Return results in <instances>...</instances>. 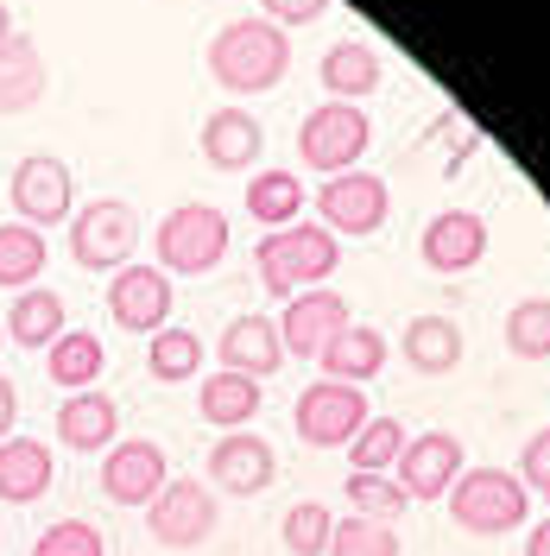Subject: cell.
<instances>
[{
    "instance_id": "obj_15",
    "label": "cell",
    "mask_w": 550,
    "mask_h": 556,
    "mask_svg": "<svg viewBox=\"0 0 550 556\" xmlns=\"http://www.w3.org/2000/svg\"><path fill=\"white\" fill-rule=\"evenodd\" d=\"M417 260H424L430 273H468V266H482L487 260V222L475 208H443V215H430L424 235H417Z\"/></svg>"
},
{
    "instance_id": "obj_3",
    "label": "cell",
    "mask_w": 550,
    "mask_h": 556,
    "mask_svg": "<svg viewBox=\"0 0 550 556\" xmlns=\"http://www.w3.org/2000/svg\"><path fill=\"white\" fill-rule=\"evenodd\" d=\"M443 500H449V519L462 531H475V538H507L532 513V493H525L513 468H462Z\"/></svg>"
},
{
    "instance_id": "obj_23",
    "label": "cell",
    "mask_w": 550,
    "mask_h": 556,
    "mask_svg": "<svg viewBox=\"0 0 550 556\" xmlns=\"http://www.w3.org/2000/svg\"><path fill=\"white\" fill-rule=\"evenodd\" d=\"M323 89H329V102H361V96H374L379 89V51L367 38H342V45H329L323 51Z\"/></svg>"
},
{
    "instance_id": "obj_22",
    "label": "cell",
    "mask_w": 550,
    "mask_h": 556,
    "mask_svg": "<svg viewBox=\"0 0 550 556\" xmlns=\"http://www.w3.org/2000/svg\"><path fill=\"white\" fill-rule=\"evenodd\" d=\"M45 89H51V70L38 58L33 38H7L0 45V114H26V108L45 102Z\"/></svg>"
},
{
    "instance_id": "obj_9",
    "label": "cell",
    "mask_w": 550,
    "mask_h": 556,
    "mask_svg": "<svg viewBox=\"0 0 550 556\" xmlns=\"http://www.w3.org/2000/svg\"><path fill=\"white\" fill-rule=\"evenodd\" d=\"M146 525H152V538L165 551H197V544H209V531H215V493L203 481H190V475H172V481L152 493Z\"/></svg>"
},
{
    "instance_id": "obj_35",
    "label": "cell",
    "mask_w": 550,
    "mask_h": 556,
    "mask_svg": "<svg viewBox=\"0 0 550 556\" xmlns=\"http://www.w3.org/2000/svg\"><path fill=\"white\" fill-rule=\"evenodd\" d=\"M348 506L361 513V519H379V525H399V513L412 506L392 475H348Z\"/></svg>"
},
{
    "instance_id": "obj_14",
    "label": "cell",
    "mask_w": 550,
    "mask_h": 556,
    "mask_svg": "<svg viewBox=\"0 0 550 556\" xmlns=\"http://www.w3.org/2000/svg\"><path fill=\"white\" fill-rule=\"evenodd\" d=\"M165 481H172V468H165V450L152 437H127L102 455V493L114 506H152V493Z\"/></svg>"
},
{
    "instance_id": "obj_5",
    "label": "cell",
    "mask_w": 550,
    "mask_h": 556,
    "mask_svg": "<svg viewBox=\"0 0 550 556\" xmlns=\"http://www.w3.org/2000/svg\"><path fill=\"white\" fill-rule=\"evenodd\" d=\"M367 114L354 102H316L298 121V159H304V172H323V177H342L361 165V152H367Z\"/></svg>"
},
{
    "instance_id": "obj_36",
    "label": "cell",
    "mask_w": 550,
    "mask_h": 556,
    "mask_svg": "<svg viewBox=\"0 0 550 556\" xmlns=\"http://www.w3.org/2000/svg\"><path fill=\"white\" fill-rule=\"evenodd\" d=\"M33 556H108V538L89 519H58L38 531Z\"/></svg>"
},
{
    "instance_id": "obj_38",
    "label": "cell",
    "mask_w": 550,
    "mask_h": 556,
    "mask_svg": "<svg viewBox=\"0 0 550 556\" xmlns=\"http://www.w3.org/2000/svg\"><path fill=\"white\" fill-rule=\"evenodd\" d=\"M260 7H266V20H273L278 33L310 26V20H323V13H329V0H260Z\"/></svg>"
},
{
    "instance_id": "obj_18",
    "label": "cell",
    "mask_w": 550,
    "mask_h": 556,
    "mask_svg": "<svg viewBox=\"0 0 550 556\" xmlns=\"http://www.w3.org/2000/svg\"><path fill=\"white\" fill-rule=\"evenodd\" d=\"M260 152H266V127H260V114H247L241 102L215 108L203 121V159L215 172H253Z\"/></svg>"
},
{
    "instance_id": "obj_33",
    "label": "cell",
    "mask_w": 550,
    "mask_h": 556,
    "mask_svg": "<svg viewBox=\"0 0 550 556\" xmlns=\"http://www.w3.org/2000/svg\"><path fill=\"white\" fill-rule=\"evenodd\" d=\"M399 531L379 519H361V513H348L336 531H329V556H399Z\"/></svg>"
},
{
    "instance_id": "obj_21",
    "label": "cell",
    "mask_w": 550,
    "mask_h": 556,
    "mask_svg": "<svg viewBox=\"0 0 550 556\" xmlns=\"http://www.w3.org/2000/svg\"><path fill=\"white\" fill-rule=\"evenodd\" d=\"M316 367H323V380H342V386H367L386 367V336H379L374 323H348L329 336V348L316 354Z\"/></svg>"
},
{
    "instance_id": "obj_37",
    "label": "cell",
    "mask_w": 550,
    "mask_h": 556,
    "mask_svg": "<svg viewBox=\"0 0 550 556\" xmlns=\"http://www.w3.org/2000/svg\"><path fill=\"white\" fill-rule=\"evenodd\" d=\"M513 475L525 481V493L550 481V424H545V430H532V437H525V450H518V468H513Z\"/></svg>"
},
{
    "instance_id": "obj_1",
    "label": "cell",
    "mask_w": 550,
    "mask_h": 556,
    "mask_svg": "<svg viewBox=\"0 0 550 556\" xmlns=\"http://www.w3.org/2000/svg\"><path fill=\"white\" fill-rule=\"evenodd\" d=\"M291 70V33H278L273 20H228L209 38V76L228 96H266Z\"/></svg>"
},
{
    "instance_id": "obj_31",
    "label": "cell",
    "mask_w": 550,
    "mask_h": 556,
    "mask_svg": "<svg viewBox=\"0 0 550 556\" xmlns=\"http://www.w3.org/2000/svg\"><path fill=\"white\" fill-rule=\"evenodd\" d=\"M405 443H412V430L399 417H367L354 430V443H348V462H354V475H386L405 455Z\"/></svg>"
},
{
    "instance_id": "obj_10",
    "label": "cell",
    "mask_w": 550,
    "mask_h": 556,
    "mask_svg": "<svg viewBox=\"0 0 550 556\" xmlns=\"http://www.w3.org/2000/svg\"><path fill=\"white\" fill-rule=\"evenodd\" d=\"M7 197H13V215L45 235L51 222H70V208H76V184H70L64 159H51V152H26V159L13 165Z\"/></svg>"
},
{
    "instance_id": "obj_6",
    "label": "cell",
    "mask_w": 550,
    "mask_h": 556,
    "mask_svg": "<svg viewBox=\"0 0 550 556\" xmlns=\"http://www.w3.org/2000/svg\"><path fill=\"white\" fill-rule=\"evenodd\" d=\"M139 215L121 197H96V203L70 208V260L83 273H121L134 260Z\"/></svg>"
},
{
    "instance_id": "obj_7",
    "label": "cell",
    "mask_w": 550,
    "mask_h": 556,
    "mask_svg": "<svg viewBox=\"0 0 550 556\" xmlns=\"http://www.w3.org/2000/svg\"><path fill=\"white\" fill-rule=\"evenodd\" d=\"M316 215L336 241H367L379 235V222L392 215V184L379 172H342V177H323L316 190Z\"/></svg>"
},
{
    "instance_id": "obj_41",
    "label": "cell",
    "mask_w": 550,
    "mask_h": 556,
    "mask_svg": "<svg viewBox=\"0 0 550 556\" xmlns=\"http://www.w3.org/2000/svg\"><path fill=\"white\" fill-rule=\"evenodd\" d=\"M7 38H13V7L0 0V45H7Z\"/></svg>"
},
{
    "instance_id": "obj_11",
    "label": "cell",
    "mask_w": 550,
    "mask_h": 556,
    "mask_svg": "<svg viewBox=\"0 0 550 556\" xmlns=\"http://www.w3.org/2000/svg\"><path fill=\"white\" fill-rule=\"evenodd\" d=\"M354 316H348V298L342 291H329V285H316V291H298V298H285V316H278V348L291 354V361H316L336 329H348Z\"/></svg>"
},
{
    "instance_id": "obj_39",
    "label": "cell",
    "mask_w": 550,
    "mask_h": 556,
    "mask_svg": "<svg viewBox=\"0 0 550 556\" xmlns=\"http://www.w3.org/2000/svg\"><path fill=\"white\" fill-rule=\"evenodd\" d=\"M13 417H20V392H13V380H0V443L13 437Z\"/></svg>"
},
{
    "instance_id": "obj_27",
    "label": "cell",
    "mask_w": 550,
    "mask_h": 556,
    "mask_svg": "<svg viewBox=\"0 0 550 556\" xmlns=\"http://www.w3.org/2000/svg\"><path fill=\"white\" fill-rule=\"evenodd\" d=\"M304 203H310V190L298 172H253L247 177V215L266 222V235L273 228H291L304 215Z\"/></svg>"
},
{
    "instance_id": "obj_2",
    "label": "cell",
    "mask_w": 550,
    "mask_h": 556,
    "mask_svg": "<svg viewBox=\"0 0 550 556\" xmlns=\"http://www.w3.org/2000/svg\"><path fill=\"white\" fill-rule=\"evenodd\" d=\"M336 260H342V241H336L323 222H291V228H273L266 241L253 247L260 285H266L273 298H298V291L329 285Z\"/></svg>"
},
{
    "instance_id": "obj_28",
    "label": "cell",
    "mask_w": 550,
    "mask_h": 556,
    "mask_svg": "<svg viewBox=\"0 0 550 556\" xmlns=\"http://www.w3.org/2000/svg\"><path fill=\"white\" fill-rule=\"evenodd\" d=\"M102 367H108V348H102V336H89V329H64L58 342L45 348V374L64 386V392H89Z\"/></svg>"
},
{
    "instance_id": "obj_16",
    "label": "cell",
    "mask_w": 550,
    "mask_h": 556,
    "mask_svg": "<svg viewBox=\"0 0 550 556\" xmlns=\"http://www.w3.org/2000/svg\"><path fill=\"white\" fill-rule=\"evenodd\" d=\"M209 475H215V486H228V493L253 500V493L273 486L278 450L260 437V430H228V437H215V450H209Z\"/></svg>"
},
{
    "instance_id": "obj_42",
    "label": "cell",
    "mask_w": 550,
    "mask_h": 556,
    "mask_svg": "<svg viewBox=\"0 0 550 556\" xmlns=\"http://www.w3.org/2000/svg\"><path fill=\"white\" fill-rule=\"evenodd\" d=\"M538 493H545V506H550V481H545V486H538Z\"/></svg>"
},
{
    "instance_id": "obj_32",
    "label": "cell",
    "mask_w": 550,
    "mask_h": 556,
    "mask_svg": "<svg viewBox=\"0 0 550 556\" xmlns=\"http://www.w3.org/2000/svg\"><path fill=\"white\" fill-rule=\"evenodd\" d=\"M507 348L518 361H550V298H518L507 311Z\"/></svg>"
},
{
    "instance_id": "obj_20",
    "label": "cell",
    "mask_w": 550,
    "mask_h": 556,
    "mask_svg": "<svg viewBox=\"0 0 550 556\" xmlns=\"http://www.w3.org/2000/svg\"><path fill=\"white\" fill-rule=\"evenodd\" d=\"M51 481H58V462H51V450H45L38 437H7V443H0V500H7V506L45 500Z\"/></svg>"
},
{
    "instance_id": "obj_29",
    "label": "cell",
    "mask_w": 550,
    "mask_h": 556,
    "mask_svg": "<svg viewBox=\"0 0 550 556\" xmlns=\"http://www.w3.org/2000/svg\"><path fill=\"white\" fill-rule=\"evenodd\" d=\"M45 260H51V241L26 228V222H0V285L7 291H33L38 273H45Z\"/></svg>"
},
{
    "instance_id": "obj_19",
    "label": "cell",
    "mask_w": 550,
    "mask_h": 556,
    "mask_svg": "<svg viewBox=\"0 0 550 556\" xmlns=\"http://www.w3.org/2000/svg\"><path fill=\"white\" fill-rule=\"evenodd\" d=\"M215 348H222V374H241V380H266V374H278V361H285L273 316H235Z\"/></svg>"
},
{
    "instance_id": "obj_4",
    "label": "cell",
    "mask_w": 550,
    "mask_h": 556,
    "mask_svg": "<svg viewBox=\"0 0 550 556\" xmlns=\"http://www.w3.org/2000/svg\"><path fill=\"white\" fill-rule=\"evenodd\" d=\"M152 247H159V273L172 278H203L222 266V253H228V215L215 203H177L165 222H159V235H152Z\"/></svg>"
},
{
    "instance_id": "obj_43",
    "label": "cell",
    "mask_w": 550,
    "mask_h": 556,
    "mask_svg": "<svg viewBox=\"0 0 550 556\" xmlns=\"http://www.w3.org/2000/svg\"><path fill=\"white\" fill-rule=\"evenodd\" d=\"M0 342H7V329H0Z\"/></svg>"
},
{
    "instance_id": "obj_13",
    "label": "cell",
    "mask_w": 550,
    "mask_h": 556,
    "mask_svg": "<svg viewBox=\"0 0 550 556\" xmlns=\"http://www.w3.org/2000/svg\"><path fill=\"white\" fill-rule=\"evenodd\" d=\"M462 468H468L462 437H455V430H424V437H412L405 455L392 462V481H399L405 500H443Z\"/></svg>"
},
{
    "instance_id": "obj_26",
    "label": "cell",
    "mask_w": 550,
    "mask_h": 556,
    "mask_svg": "<svg viewBox=\"0 0 550 556\" xmlns=\"http://www.w3.org/2000/svg\"><path fill=\"white\" fill-rule=\"evenodd\" d=\"M197 412H203V424H215V430L228 437V430H241V424L260 417V380H241V374H203V386H197Z\"/></svg>"
},
{
    "instance_id": "obj_8",
    "label": "cell",
    "mask_w": 550,
    "mask_h": 556,
    "mask_svg": "<svg viewBox=\"0 0 550 556\" xmlns=\"http://www.w3.org/2000/svg\"><path fill=\"white\" fill-rule=\"evenodd\" d=\"M367 417H374V405H367V392H361V386L310 380L304 392H298L291 424H298V437H304L310 450H342V443H354V430H361Z\"/></svg>"
},
{
    "instance_id": "obj_34",
    "label": "cell",
    "mask_w": 550,
    "mask_h": 556,
    "mask_svg": "<svg viewBox=\"0 0 550 556\" xmlns=\"http://www.w3.org/2000/svg\"><path fill=\"white\" fill-rule=\"evenodd\" d=\"M329 531H336V513L323 500H298L285 513V551L291 556H329Z\"/></svg>"
},
{
    "instance_id": "obj_24",
    "label": "cell",
    "mask_w": 550,
    "mask_h": 556,
    "mask_svg": "<svg viewBox=\"0 0 550 556\" xmlns=\"http://www.w3.org/2000/svg\"><path fill=\"white\" fill-rule=\"evenodd\" d=\"M399 354H405L412 374H449L462 361V323H449V316H412L405 336H399Z\"/></svg>"
},
{
    "instance_id": "obj_25",
    "label": "cell",
    "mask_w": 550,
    "mask_h": 556,
    "mask_svg": "<svg viewBox=\"0 0 550 556\" xmlns=\"http://www.w3.org/2000/svg\"><path fill=\"white\" fill-rule=\"evenodd\" d=\"M64 336V298L51 285H33V291H13V311H7V342L20 348H51Z\"/></svg>"
},
{
    "instance_id": "obj_40",
    "label": "cell",
    "mask_w": 550,
    "mask_h": 556,
    "mask_svg": "<svg viewBox=\"0 0 550 556\" xmlns=\"http://www.w3.org/2000/svg\"><path fill=\"white\" fill-rule=\"evenodd\" d=\"M525 556H550V519L532 525V538H525Z\"/></svg>"
},
{
    "instance_id": "obj_12",
    "label": "cell",
    "mask_w": 550,
    "mask_h": 556,
    "mask_svg": "<svg viewBox=\"0 0 550 556\" xmlns=\"http://www.w3.org/2000/svg\"><path fill=\"white\" fill-rule=\"evenodd\" d=\"M108 316L134 336H159L172 323V278L159 266H146V260H127L108 278Z\"/></svg>"
},
{
    "instance_id": "obj_30",
    "label": "cell",
    "mask_w": 550,
    "mask_h": 556,
    "mask_svg": "<svg viewBox=\"0 0 550 556\" xmlns=\"http://www.w3.org/2000/svg\"><path fill=\"white\" fill-rule=\"evenodd\" d=\"M146 367H152V380H165V386L203 374V336L184 329V323H165V329L152 336V348H146Z\"/></svg>"
},
{
    "instance_id": "obj_17",
    "label": "cell",
    "mask_w": 550,
    "mask_h": 556,
    "mask_svg": "<svg viewBox=\"0 0 550 556\" xmlns=\"http://www.w3.org/2000/svg\"><path fill=\"white\" fill-rule=\"evenodd\" d=\"M58 443L76 455H96V450H114L121 443V405L108 399L102 386H89V392H70L64 405H58Z\"/></svg>"
}]
</instances>
